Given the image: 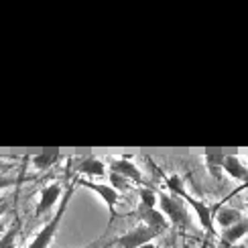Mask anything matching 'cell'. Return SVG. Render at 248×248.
<instances>
[{
    "label": "cell",
    "instance_id": "6da1fadb",
    "mask_svg": "<svg viewBox=\"0 0 248 248\" xmlns=\"http://www.w3.org/2000/svg\"><path fill=\"white\" fill-rule=\"evenodd\" d=\"M165 185H167L173 195H177L179 200H183V203L187 205V208H191V212L198 216L202 228L210 236H214L216 234V230H214V210L210 208V205L205 202H202V200H198V198H193V193L187 191V187H185V183H183V179L179 177V175H165Z\"/></svg>",
    "mask_w": 248,
    "mask_h": 248
},
{
    "label": "cell",
    "instance_id": "7a4b0ae2",
    "mask_svg": "<svg viewBox=\"0 0 248 248\" xmlns=\"http://www.w3.org/2000/svg\"><path fill=\"white\" fill-rule=\"evenodd\" d=\"M71 195H74V183H71L69 187L63 191V198H61L59 208H57V212L53 214V218H51V220L43 226V228L37 232V236H35L33 240H31V244H29L27 248H49V246H51V242H53V238H55V234H57V230H59L61 222H63V218H65V212H67V205H69V202H71Z\"/></svg>",
    "mask_w": 248,
    "mask_h": 248
},
{
    "label": "cell",
    "instance_id": "3957f363",
    "mask_svg": "<svg viewBox=\"0 0 248 248\" xmlns=\"http://www.w3.org/2000/svg\"><path fill=\"white\" fill-rule=\"evenodd\" d=\"M159 210L163 216L169 220V224L177 226V228H189L191 218H189V210L187 205L173 193H159Z\"/></svg>",
    "mask_w": 248,
    "mask_h": 248
},
{
    "label": "cell",
    "instance_id": "277c9868",
    "mask_svg": "<svg viewBox=\"0 0 248 248\" xmlns=\"http://www.w3.org/2000/svg\"><path fill=\"white\" fill-rule=\"evenodd\" d=\"M76 183L81 185V187L90 189V191H94L98 198L106 203V208H108V212H110V218H112V220L116 218V203H118V200H120V195H118V191L112 187L110 183H98V181H90V179H78Z\"/></svg>",
    "mask_w": 248,
    "mask_h": 248
},
{
    "label": "cell",
    "instance_id": "5b68a950",
    "mask_svg": "<svg viewBox=\"0 0 248 248\" xmlns=\"http://www.w3.org/2000/svg\"><path fill=\"white\" fill-rule=\"evenodd\" d=\"M157 232L151 230L149 226H144V224H139V226H134L132 230H128L126 234H122L118 236V238L114 240L116 246L120 248H140L144 244H151L155 238H157Z\"/></svg>",
    "mask_w": 248,
    "mask_h": 248
},
{
    "label": "cell",
    "instance_id": "8992f818",
    "mask_svg": "<svg viewBox=\"0 0 248 248\" xmlns=\"http://www.w3.org/2000/svg\"><path fill=\"white\" fill-rule=\"evenodd\" d=\"M61 198H63V187H61V183H49L47 187H43L39 193V202L35 205V216H43L49 210H53L61 202Z\"/></svg>",
    "mask_w": 248,
    "mask_h": 248
},
{
    "label": "cell",
    "instance_id": "52a82bcc",
    "mask_svg": "<svg viewBox=\"0 0 248 248\" xmlns=\"http://www.w3.org/2000/svg\"><path fill=\"white\" fill-rule=\"evenodd\" d=\"M137 218L140 220V224L149 226L151 230H155L157 234H163L165 230L169 228V220L163 216V212L159 208H139L137 212Z\"/></svg>",
    "mask_w": 248,
    "mask_h": 248
},
{
    "label": "cell",
    "instance_id": "ba28073f",
    "mask_svg": "<svg viewBox=\"0 0 248 248\" xmlns=\"http://www.w3.org/2000/svg\"><path fill=\"white\" fill-rule=\"evenodd\" d=\"M110 171L122 175L124 179H130L134 183H140L142 187H149L147 181H144V177H142L140 169L137 167V163H132L130 159H114V161L110 163Z\"/></svg>",
    "mask_w": 248,
    "mask_h": 248
},
{
    "label": "cell",
    "instance_id": "9c48e42d",
    "mask_svg": "<svg viewBox=\"0 0 248 248\" xmlns=\"http://www.w3.org/2000/svg\"><path fill=\"white\" fill-rule=\"evenodd\" d=\"M76 171L84 177L92 179V177H104L106 175V163L100 157H81L76 165Z\"/></svg>",
    "mask_w": 248,
    "mask_h": 248
},
{
    "label": "cell",
    "instance_id": "30bf717a",
    "mask_svg": "<svg viewBox=\"0 0 248 248\" xmlns=\"http://www.w3.org/2000/svg\"><path fill=\"white\" fill-rule=\"evenodd\" d=\"M224 173L228 177L236 179V181H242L248 183V167L242 163V157H236V155H226L224 159Z\"/></svg>",
    "mask_w": 248,
    "mask_h": 248
},
{
    "label": "cell",
    "instance_id": "8fae6325",
    "mask_svg": "<svg viewBox=\"0 0 248 248\" xmlns=\"http://www.w3.org/2000/svg\"><path fill=\"white\" fill-rule=\"evenodd\" d=\"M214 220L218 222L220 228H230V226L238 224L242 220V214L236 210V208H224V205H218V208L214 210Z\"/></svg>",
    "mask_w": 248,
    "mask_h": 248
},
{
    "label": "cell",
    "instance_id": "7c38bea8",
    "mask_svg": "<svg viewBox=\"0 0 248 248\" xmlns=\"http://www.w3.org/2000/svg\"><path fill=\"white\" fill-rule=\"evenodd\" d=\"M246 234H248V220L242 218L238 224H234V226H230V228H226L222 232V240L230 246V244H236L240 238H244Z\"/></svg>",
    "mask_w": 248,
    "mask_h": 248
},
{
    "label": "cell",
    "instance_id": "4fadbf2b",
    "mask_svg": "<svg viewBox=\"0 0 248 248\" xmlns=\"http://www.w3.org/2000/svg\"><path fill=\"white\" fill-rule=\"evenodd\" d=\"M224 159H226L224 153H208V155H203L205 169L210 171V175L214 179H220V175L224 171Z\"/></svg>",
    "mask_w": 248,
    "mask_h": 248
},
{
    "label": "cell",
    "instance_id": "5bb4252c",
    "mask_svg": "<svg viewBox=\"0 0 248 248\" xmlns=\"http://www.w3.org/2000/svg\"><path fill=\"white\" fill-rule=\"evenodd\" d=\"M61 159V155L59 153H39V155H33L31 157V163H33V167H35V171H47V169H51L55 163H59Z\"/></svg>",
    "mask_w": 248,
    "mask_h": 248
},
{
    "label": "cell",
    "instance_id": "9a60e30c",
    "mask_svg": "<svg viewBox=\"0 0 248 248\" xmlns=\"http://www.w3.org/2000/svg\"><path fill=\"white\" fill-rule=\"evenodd\" d=\"M139 198H140V208H157L159 203V193L153 187H140L139 189Z\"/></svg>",
    "mask_w": 248,
    "mask_h": 248
},
{
    "label": "cell",
    "instance_id": "2e32d148",
    "mask_svg": "<svg viewBox=\"0 0 248 248\" xmlns=\"http://www.w3.org/2000/svg\"><path fill=\"white\" fill-rule=\"evenodd\" d=\"M16 238H18V222L13 224L0 238V248H16Z\"/></svg>",
    "mask_w": 248,
    "mask_h": 248
},
{
    "label": "cell",
    "instance_id": "e0dca14e",
    "mask_svg": "<svg viewBox=\"0 0 248 248\" xmlns=\"http://www.w3.org/2000/svg\"><path fill=\"white\" fill-rule=\"evenodd\" d=\"M108 177H110V185H112V187H114L118 193H120V191H128L130 185H128V181H126V179L122 177V175H118V173H112V171H110Z\"/></svg>",
    "mask_w": 248,
    "mask_h": 248
},
{
    "label": "cell",
    "instance_id": "ac0fdd59",
    "mask_svg": "<svg viewBox=\"0 0 248 248\" xmlns=\"http://www.w3.org/2000/svg\"><path fill=\"white\" fill-rule=\"evenodd\" d=\"M15 183H16V179H13V177H8V175H2V173H0V191H2V189H8V187H13Z\"/></svg>",
    "mask_w": 248,
    "mask_h": 248
},
{
    "label": "cell",
    "instance_id": "d6986e66",
    "mask_svg": "<svg viewBox=\"0 0 248 248\" xmlns=\"http://www.w3.org/2000/svg\"><path fill=\"white\" fill-rule=\"evenodd\" d=\"M6 210H8V200L0 198V220H2V216L6 214Z\"/></svg>",
    "mask_w": 248,
    "mask_h": 248
},
{
    "label": "cell",
    "instance_id": "ffe728a7",
    "mask_svg": "<svg viewBox=\"0 0 248 248\" xmlns=\"http://www.w3.org/2000/svg\"><path fill=\"white\" fill-rule=\"evenodd\" d=\"M8 228H6V224L2 222V220H0V238H2V236H4V232H6Z\"/></svg>",
    "mask_w": 248,
    "mask_h": 248
},
{
    "label": "cell",
    "instance_id": "44dd1931",
    "mask_svg": "<svg viewBox=\"0 0 248 248\" xmlns=\"http://www.w3.org/2000/svg\"><path fill=\"white\" fill-rule=\"evenodd\" d=\"M140 248H159V246H155V244H144V246H140Z\"/></svg>",
    "mask_w": 248,
    "mask_h": 248
}]
</instances>
